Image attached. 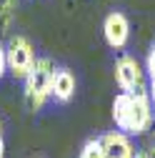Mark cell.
Segmentation results:
<instances>
[{
	"instance_id": "10",
	"label": "cell",
	"mask_w": 155,
	"mask_h": 158,
	"mask_svg": "<svg viewBox=\"0 0 155 158\" xmlns=\"http://www.w3.org/2000/svg\"><path fill=\"white\" fill-rule=\"evenodd\" d=\"M145 73L150 75V83L155 81V43H153V48L148 50V60H145Z\"/></svg>"
},
{
	"instance_id": "15",
	"label": "cell",
	"mask_w": 155,
	"mask_h": 158,
	"mask_svg": "<svg viewBox=\"0 0 155 158\" xmlns=\"http://www.w3.org/2000/svg\"><path fill=\"white\" fill-rule=\"evenodd\" d=\"M135 158H148V156H145V153H138V156H135Z\"/></svg>"
},
{
	"instance_id": "4",
	"label": "cell",
	"mask_w": 155,
	"mask_h": 158,
	"mask_svg": "<svg viewBox=\"0 0 155 158\" xmlns=\"http://www.w3.org/2000/svg\"><path fill=\"white\" fill-rule=\"evenodd\" d=\"M115 83H118L120 93L145 90V70L138 63V58H133L128 53L118 55V60H115Z\"/></svg>"
},
{
	"instance_id": "13",
	"label": "cell",
	"mask_w": 155,
	"mask_h": 158,
	"mask_svg": "<svg viewBox=\"0 0 155 158\" xmlns=\"http://www.w3.org/2000/svg\"><path fill=\"white\" fill-rule=\"evenodd\" d=\"M0 158H5V143H3V123H0Z\"/></svg>"
},
{
	"instance_id": "14",
	"label": "cell",
	"mask_w": 155,
	"mask_h": 158,
	"mask_svg": "<svg viewBox=\"0 0 155 158\" xmlns=\"http://www.w3.org/2000/svg\"><path fill=\"white\" fill-rule=\"evenodd\" d=\"M145 156H148V158H155V143H153V148H150V151H148Z\"/></svg>"
},
{
	"instance_id": "1",
	"label": "cell",
	"mask_w": 155,
	"mask_h": 158,
	"mask_svg": "<svg viewBox=\"0 0 155 158\" xmlns=\"http://www.w3.org/2000/svg\"><path fill=\"white\" fill-rule=\"evenodd\" d=\"M113 121L120 133L125 135H143L150 131L155 113L150 103V93L138 90V93H118L113 101Z\"/></svg>"
},
{
	"instance_id": "2",
	"label": "cell",
	"mask_w": 155,
	"mask_h": 158,
	"mask_svg": "<svg viewBox=\"0 0 155 158\" xmlns=\"http://www.w3.org/2000/svg\"><path fill=\"white\" fill-rule=\"evenodd\" d=\"M53 75H55V63L50 58H38L33 70L25 78V103L33 113H38L48 98H53Z\"/></svg>"
},
{
	"instance_id": "8",
	"label": "cell",
	"mask_w": 155,
	"mask_h": 158,
	"mask_svg": "<svg viewBox=\"0 0 155 158\" xmlns=\"http://www.w3.org/2000/svg\"><path fill=\"white\" fill-rule=\"evenodd\" d=\"M15 5H18V0H0V38H5L8 30H10Z\"/></svg>"
},
{
	"instance_id": "6",
	"label": "cell",
	"mask_w": 155,
	"mask_h": 158,
	"mask_svg": "<svg viewBox=\"0 0 155 158\" xmlns=\"http://www.w3.org/2000/svg\"><path fill=\"white\" fill-rule=\"evenodd\" d=\"M100 141V148H103V156L105 158H135L133 143H130V135L120 133V131H110V133H103L98 135Z\"/></svg>"
},
{
	"instance_id": "5",
	"label": "cell",
	"mask_w": 155,
	"mask_h": 158,
	"mask_svg": "<svg viewBox=\"0 0 155 158\" xmlns=\"http://www.w3.org/2000/svg\"><path fill=\"white\" fill-rule=\"evenodd\" d=\"M103 38H105V43L113 50H120V48L128 45L130 23H128V18L120 10H113V13L105 15V20H103Z\"/></svg>"
},
{
	"instance_id": "3",
	"label": "cell",
	"mask_w": 155,
	"mask_h": 158,
	"mask_svg": "<svg viewBox=\"0 0 155 158\" xmlns=\"http://www.w3.org/2000/svg\"><path fill=\"white\" fill-rule=\"evenodd\" d=\"M5 53H8V73L13 78L25 81L28 73L35 65V60H38L30 40H28L25 35H13L10 40H8V45H5Z\"/></svg>"
},
{
	"instance_id": "11",
	"label": "cell",
	"mask_w": 155,
	"mask_h": 158,
	"mask_svg": "<svg viewBox=\"0 0 155 158\" xmlns=\"http://www.w3.org/2000/svg\"><path fill=\"white\" fill-rule=\"evenodd\" d=\"M8 73V53H5V48L0 45V78H3Z\"/></svg>"
},
{
	"instance_id": "12",
	"label": "cell",
	"mask_w": 155,
	"mask_h": 158,
	"mask_svg": "<svg viewBox=\"0 0 155 158\" xmlns=\"http://www.w3.org/2000/svg\"><path fill=\"white\" fill-rule=\"evenodd\" d=\"M148 93H150V103H153V113H155V81L150 83V90Z\"/></svg>"
},
{
	"instance_id": "9",
	"label": "cell",
	"mask_w": 155,
	"mask_h": 158,
	"mask_svg": "<svg viewBox=\"0 0 155 158\" xmlns=\"http://www.w3.org/2000/svg\"><path fill=\"white\" fill-rule=\"evenodd\" d=\"M80 158H105V156H103V148H100V141H98V138H90V141L83 146V151H80Z\"/></svg>"
},
{
	"instance_id": "7",
	"label": "cell",
	"mask_w": 155,
	"mask_h": 158,
	"mask_svg": "<svg viewBox=\"0 0 155 158\" xmlns=\"http://www.w3.org/2000/svg\"><path fill=\"white\" fill-rule=\"evenodd\" d=\"M75 95V75L68 68H55L53 75V98L60 103H68Z\"/></svg>"
}]
</instances>
